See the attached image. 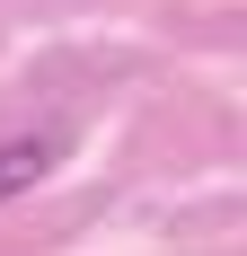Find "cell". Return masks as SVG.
Wrapping results in <instances>:
<instances>
[{
  "mask_svg": "<svg viewBox=\"0 0 247 256\" xmlns=\"http://www.w3.org/2000/svg\"><path fill=\"white\" fill-rule=\"evenodd\" d=\"M53 159H62V132H18V142H0V204L26 194L36 177H53Z\"/></svg>",
  "mask_w": 247,
  "mask_h": 256,
  "instance_id": "cell-1",
  "label": "cell"
}]
</instances>
